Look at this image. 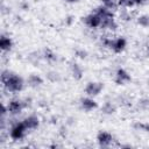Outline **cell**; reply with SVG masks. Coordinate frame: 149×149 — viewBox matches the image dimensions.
Returning <instances> with one entry per match:
<instances>
[{
	"instance_id": "6da1fadb",
	"label": "cell",
	"mask_w": 149,
	"mask_h": 149,
	"mask_svg": "<svg viewBox=\"0 0 149 149\" xmlns=\"http://www.w3.org/2000/svg\"><path fill=\"white\" fill-rule=\"evenodd\" d=\"M1 83L3 88L9 93H19L24 87V80L22 77L9 70H3L1 72Z\"/></svg>"
},
{
	"instance_id": "7a4b0ae2",
	"label": "cell",
	"mask_w": 149,
	"mask_h": 149,
	"mask_svg": "<svg viewBox=\"0 0 149 149\" xmlns=\"http://www.w3.org/2000/svg\"><path fill=\"white\" fill-rule=\"evenodd\" d=\"M27 127L24 126L23 121H15L12 123L10 128H9V137L13 140V141H20L22 140L24 136H26V133H27Z\"/></svg>"
},
{
	"instance_id": "3957f363",
	"label": "cell",
	"mask_w": 149,
	"mask_h": 149,
	"mask_svg": "<svg viewBox=\"0 0 149 149\" xmlns=\"http://www.w3.org/2000/svg\"><path fill=\"white\" fill-rule=\"evenodd\" d=\"M6 106H7V109H8V114H10V115H19L26 108L27 104L23 100H21V99L14 98V99L8 100Z\"/></svg>"
},
{
	"instance_id": "277c9868",
	"label": "cell",
	"mask_w": 149,
	"mask_h": 149,
	"mask_svg": "<svg viewBox=\"0 0 149 149\" xmlns=\"http://www.w3.org/2000/svg\"><path fill=\"white\" fill-rule=\"evenodd\" d=\"M102 90H104V84L101 81H90L86 84L84 91L88 97L94 98V97L99 95Z\"/></svg>"
},
{
	"instance_id": "5b68a950",
	"label": "cell",
	"mask_w": 149,
	"mask_h": 149,
	"mask_svg": "<svg viewBox=\"0 0 149 149\" xmlns=\"http://www.w3.org/2000/svg\"><path fill=\"white\" fill-rule=\"evenodd\" d=\"M83 21H84L85 26L91 28V29H98V28L101 27V17L95 12H93V13L86 15L85 17H83Z\"/></svg>"
},
{
	"instance_id": "8992f818",
	"label": "cell",
	"mask_w": 149,
	"mask_h": 149,
	"mask_svg": "<svg viewBox=\"0 0 149 149\" xmlns=\"http://www.w3.org/2000/svg\"><path fill=\"white\" fill-rule=\"evenodd\" d=\"M127 47V40L123 36H119L115 38H112L109 49L115 54H121Z\"/></svg>"
},
{
	"instance_id": "52a82bcc",
	"label": "cell",
	"mask_w": 149,
	"mask_h": 149,
	"mask_svg": "<svg viewBox=\"0 0 149 149\" xmlns=\"http://www.w3.org/2000/svg\"><path fill=\"white\" fill-rule=\"evenodd\" d=\"M132 80V76L129 74V72L122 68L118 69L115 72V77H114V81L116 85H125L127 83H129Z\"/></svg>"
},
{
	"instance_id": "ba28073f",
	"label": "cell",
	"mask_w": 149,
	"mask_h": 149,
	"mask_svg": "<svg viewBox=\"0 0 149 149\" xmlns=\"http://www.w3.org/2000/svg\"><path fill=\"white\" fill-rule=\"evenodd\" d=\"M114 141V137L111 133L108 132H105V130H101L98 133L97 135V142L99 143L100 147H109Z\"/></svg>"
},
{
	"instance_id": "9c48e42d",
	"label": "cell",
	"mask_w": 149,
	"mask_h": 149,
	"mask_svg": "<svg viewBox=\"0 0 149 149\" xmlns=\"http://www.w3.org/2000/svg\"><path fill=\"white\" fill-rule=\"evenodd\" d=\"M23 123L24 126L27 127L28 130H34V129H37L38 126H40V118L35 114H30L28 116H26L23 120Z\"/></svg>"
},
{
	"instance_id": "30bf717a",
	"label": "cell",
	"mask_w": 149,
	"mask_h": 149,
	"mask_svg": "<svg viewBox=\"0 0 149 149\" xmlns=\"http://www.w3.org/2000/svg\"><path fill=\"white\" fill-rule=\"evenodd\" d=\"M80 106H81V108L84 111L91 112V111H93V109H95L98 107V104H97V101L92 97H88L87 95L86 98L80 99Z\"/></svg>"
},
{
	"instance_id": "8fae6325",
	"label": "cell",
	"mask_w": 149,
	"mask_h": 149,
	"mask_svg": "<svg viewBox=\"0 0 149 149\" xmlns=\"http://www.w3.org/2000/svg\"><path fill=\"white\" fill-rule=\"evenodd\" d=\"M13 48V40L9 37V36H6V35H1L0 37V49L2 52H7V51H10Z\"/></svg>"
},
{
	"instance_id": "7c38bea8",
	"label": "cell",
	"mask_w": 149,
	"mask_h": 149,
	"mask_svg": "<svg viewBox=\"0 0 149 149\" xmlns=\"http://www.w3.org/2000/svg\"><path fill=\"white\" fill-rule=\"evenodd\" d=\"M70 71H71V74L72 77L76 79V80H80L83 78V69L80 68V65L78 63H70Z\"/></svg>"
},
{
	"instance_id": "4fadbf2b",
	"label": "cell",
	"mask_w": 149,
	"mask_h": 149,
	"mask_svg": "<svg viewBox=\"0 0 149 149\" xmlns=\"http://www.w3.org/2000/svg\"><path fill=\"white\" fill-rule=\"evenodd\" d=\"M27 83L30 87H38L43 84V78L36 73H31L27 78Z\"/></svg>"
},
{
	"instance_id": "5bb4252c",
	"label": "cell",
	"mask_w": 149,
	"mask_h": 149,
	"mask_svg": "<svg viewBox=\"0 0 149 149\" xmlns=\"http://www.w3.org/2000/svg\"><path fill=\"white\" fill-rule=\"evenodd\" d=\"M115 111H116V107H115V105H114L113 102H111V101H106V102L101 106V112H102L104 114H106V115L114 114Z\"/></svg>"
},
{
	"instance_id": "9a60e30c",
	"label": "cell",
	"mask_w": 149,
	"mask_h": 149,
	"mask_svg": "<svg viewBox=\"0 0 149 149\" xmlns=\"http://www.w3.org/2000/svg\"><path fill=\"white\" fill-rule=\"evenodd\" d=\"M100 1H101V5L104 7H106L107 9H109L112 12L118 10V8L120 7L118 0H100Z\"/></svg>"
},
{
	"instance_id": "2e32d148",
	"label": "cell",
	"mask_w": 149,
	"mask_h": 149,
	"mask_svg": "<svg viewBox=\"0 0 149 149\" xmlns=\"http://www.w3.org/2000/svg\"><path fill=\"white\" fill-rule=\"evenodd\" d=\"M136 22L142 28H149V15L148 14H142V15L137 16Z\"/></svg>"
},
{
	"instance_id": "e0dca14e",
	"label": "cell",
	"mask_w": 149,
	"mask_h": 149,
	"mask_svg": "<svg viewBox=\"0 0 149 149\" xmlns=\"http://www.w3.org/2000/svg\"><path fill=\"white\" fill-rule=\"evenodd\" d=\"M43 57H44L47 61H49V62H55V61L57 59V55H56L52 50H50V49H45V50H44Z\"/></svg>"
},
{
	"instance_id": "ac0fdd59",
	"label": "cell",
	"mask_w": 149,
	"mask_h": 149,
	"mask_svg": "<svg viewBox=\"0 0 149 149\" xmlns=\"http://www.w3.org/2000/svg\"><path fill=\"white\" fill-rule=\"evenodd\" d=\"M132 17H133V15H132V13H130L129 9H127V8H122L121 9V12H120V19L122 21H130Z\"/></svg>"
},
{
	"instance_id": "d6986e66",
	"label": "cell",
	"mask_w": 149,
	"mask_h": 149,
	"mask_svg": "<svg viewBox=\"0 0 149 149\" xmlns=\"http://www.w3.org/2000/svg\"><path fill=\"white\" fill-rule=\"evenodd\" d=\"M134 128L137 129V130H142V132L149 133V123L148 122H135L134 123Z\"/></svg>"
},
{
	"instance_id": "ffe728a7",
	"label": "cell",
	"mask_w": 149,
	"mask_h": 149,
	"mask_svg": "<svg viewBox=\"0 0 149 149\" xmlns=\"http://www.w3.org/2000/svg\"><path fill=\"white\" fill-rule=\"evenodd\" d=\"M47 78H48V80H50L51 83H56V81H58V80L61 79V76H59V73L56 72V71H50V72H48Z\"/></svg>"
},
{
	"instance_id": "44dd1931",
	"label": "cell",
	"mask_w": 149,
	"mask_h": 149,
	"mask_svg": "<svg viewBox=\"0 0 149 149\" xmlns=\"http://www.w3.org/2000/svg\"><path fill=\"white\" fill-rule=\"evenodd\" d=\"M118 2H119V6L122 8H132L135 6L134 0H118Z\"/></svg>"
},
{
	"instance_id": "7402d4cb",
	"label": "cell",
	"mask_w": 149,
	"mask_h": 149,
	"mask_svg": "<svg viewBox=\"0 0 149 149\" xmlns=\"http://www.w3.org/2000/svg\"><path fill=\"white\" fill-rule=\"evenodd\" d=\"M76 55H77V57H79V58L84 59V58H86L87 52H86V51H84V50H77V51H76Z\"/></svg>"
},
{
	"instance_id": "603a6c76",
	"label": "cell",
	"mask_w": 149,
	"mask_h": 149,
	"mask_svg": "<svg viewBox=\"0 0 149 149\" xmlns=\"http://www.w3.org/2000/svg\"><path fill=\"white\" fill-rule=\"evenodd\" d=\"M134 2H135V6H141V5L146 3L147 0H134Z\"/></svg>"
},
{
	"instance_id": "cb8c5ba5",
	"label": "cell",
	"mask_w": 149,
	"mask_h": 149,
	"mask_svg": "<svg viewBox=\"0 0 149 149\" xmlns=\"http://www.w3.org/2000/svg\"><path fill=\"white\" fill-rule=\"evenodd\" d=\"M71 22H72V16H69L66 19V24H71Z\"/></svg>"
},
{
	"instance_id": "d4e9b609",
	"label": "cell",
	"mask_w": 149,
	"mask_h": 149,
	"mask_svg": "<svg viewBox=\"0 0 149 149\" xmlns=\"http://www.w3.org/2000/svg\"><path fill=\"white\" fill-rule=\"evenodd\" d=\"M65 2H69V3H74V2H78L79 0H64Z\"/></svg>"
},
{
	"instance_id": "484cf974",
	"label": "cell",
	"mask_w": 149,
	"mask_h": 149,
	"mask_svg": "<svg viewBox=\"0 0 149 149\" xmlns=\"http://www.w3.org/2000/svg\"><path fill=\"white\" fill-rule=\"evenodd\" d=\"M148 52H149V47H148Z\"/></svg>"
}]
</instances>
